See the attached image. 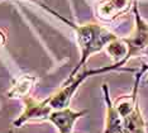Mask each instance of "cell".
Wrapping results in <instances>:
<instances>
[{
	"instance_id": "1",
	"label": "cell",
	"mask_w": 148,
	"mask_h": 133,
	"mask_svg": "<svg viewBox=\"0 0 148 133\" xmlns=\"http://www.w3.org/2000/svg\"><path fill=\"white\" fill-rule=\"evenodd\" d=\"M39 5L42 6L43 9H46L48 13L56 15L57 19H60L61 22H63L65 24H67L69 27H71L75 32L76 36V41L77 44H79L80 52H81V57H80V61L77 63V66L73 69V71L70 75L77 72L80 69H82L84 66L86 65L87 60L100 51H104L105 47L109 44L112 41L116 39L118 36L115 33H113L110 29H108L106 27L100 25L97 23H84V24H76V23L71 22V20L63 18L62 15H60L57 12H55L53 9L48 8L46 4H43L42 1H37Z\"/></svg>"
},
{
	"instance_id": "2",
	"label": "cell",
	"mask_w": 148,
	"mask_h": 133,
	"mask_svg": "<svg viewBox=\"0 0 148 133\" xmlns=\"http://www.w3.org/2000/svg\"><path fill=\"white\" fill-rule=\"evenodd\" d=\"M110 71H128V72H133L136 70L127 69L122 63H113V65H109V66H103L100 69H85V66H84L82 71H77L73 75H70L69 79L63 83L62 88L58 91H56L55 94H52L51 96H48L52 108L61 109V108L69 107L72 96L76 94L77 89L85 83L86 79L95 76V75L110 72Z\"/></svg>"
},
{
	"instance_id": "3",
	"label": "cell",
	"mask_w": 148,
	"mask_h": 133,
	"mask_svg": "<svg viewBox=\"0 0 148 133\" xmlns=\"http://www.w3.org/2000/svg\"><path fill=\"white\" fill-rule=\"evenodd\" d=\"M134 12V29L130 36L122 38L128 47V61L134 57H140L148 53V22L142 18L138 4L134 3L133 5Z\"/></svg>"
},
{
	"instance_id": "4",
	"label": "cell",
	"mask_w": 148,
	"mask_h": 133,
	"mask_svg": "<svg viewBox=\"0 0 148 133\" xmlns=\"http://www.w3.org/2000/svg\"><path fill=\"white\" fill-rule=\"evenodd\" d=\"M23 103H24L23 112L13 122L14 128H21L27 123H31V122L48 121L49 114L53 110L48 98L43 99V100H38V99H34L28 95V96L23 98Z\"/></svg>"
},
{
	"instance_id": "5",
	"label": "cell",
	"mask_w": 148,
	"mask_h": 133,
	"mask_svg": "<svg viewBox=\"0 0 148 133\" xmlns=\"http://www.w3.org/2000/svg\"><path fill=\"white\" fill-rule=\"evenodd\" d=\"M133 0H94V14L103 23L114 22L132 8Z\"/></svg>"
},
{
	"instance_id": "6",
	"label": "cell",
	"mask_w": 148,
	"mask_h": 133,
	"mask_svg": "<svg viewBox=\"0 0 148 133\" xmlns=\"http://www.w3.org/2000/svg\"><path fill=\"white\" fill-rule=\"evenodd\" d=\"M86 114L87 110H73L69 107H65L61 109H53L48 121L55 125L58 133H72L75 123Z\"/></svg>"
},
{
	"instance_id": "7",
	"label": "cell",
	"mask_w": 148,
	"mask_h": 133,
	"mask_svg": "<svg viewBox=\"0 0 148 133\" xmlns=\"http://www.w3.org/2000/svg\"><path fill=\"white\" fill-rule=\"evenodd\" d=\"M103 94L105 100V124L103 133H123L124 119L114 105L106 84L103 85Z\"/></svg>"
},
{
	"instance_id": "8",
	"label": "cell",
	"mask_w": 148,
	"mask_h": 133,
	"mask_svg": "<svg viewBox=\"0 0 148 133\" xmlns=\"http://www.w3.org/2000/svg\"><path fill=\"white\" fill-rule=\"evenodd\" d=\"M37 77L32 76V75H23L14 83L10 90L6 93L10 99H23L28 96L34 89V85L37 83Z\"/></svg>"
},
{
	"instance_id": "9",
	"label": "cell",
	"mask_w": 148,
	"mask_h": 133,
	"mask_svg": "<svg viewBox=\"0 0 148 133\" xmlns=\"http://www.w3.org/2000/svg\"><path fill=\"white\" fill-rule=\"evenodd\" d=\"M123 119H124L123 133H147L146 119H144L142 114L139 104Z\"/></svg>"
},
{
	"instance_id": "10",
	"label": "cell",
	"mask_w": 148,
	"mask_h": 133,
	"mask_svg": "<svg viewBox=\"0 0 148 133\" xmlns=\"http://www.w3.org/2000/svg\"><path fill=\"white\" fill-rule=\"evenodd\" d=\"M105 52L112 57L114 63H122L125 66V63L128 62V47L127 44L124 43V41L122 38L118 37L116 39L112 41L108 46L105 47Z\"/></svg>"
},
{
	"instance_id": "11",
	"label": "cell",
	"mask_w": 148,
	"mask_h": 133,
	"mask_svg": "<svg viewBox=\"0 0 148 133\" xmlns=\"http://www.w3.org/2000/svg\"><path fill=\"white\" fill-rule=\"evenodd\" d=\"M5 42H6V36H5V33L0 30V47L4 46Z\"/></svg>"
},
{
	"instance_id": "12",
	"label": "cell",
	"mask_w": 148,
	"mask_h": 133,
	"mask_svg": "<svg viewBox=\"0 0 148 133\" xmlns=\"http://www.w3.org/2000/svg\"><path fill=\"white\" fill-rule=\"evenodd\" d=\"M146 83H147V84H148V77H147V80H146Z\"/></svg>"
},
{
	"instance_id": "13",
	"label": "cell",
	"mask_w": 148,
	"mask_h": 133,
	"mask_svg": "<svg viewBox=\"0 0 148 133\" xmlns=\"http://www.w3.org/2000/svg\"><path fill=\"white\" fill-rule=\"evenodd\" d=\"M1 1H4V0H0V3H1Z\"/></svg>"
}]
</instances>
